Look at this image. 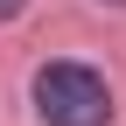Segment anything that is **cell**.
I'll list each match as a JSON object with an SVG mask.
<instances>
[{"instance_id":"6da1fadb","label":"cell","mask_w":126,"mask_h":126,"mask_svg":"<svg viewBox=\"0 0 126 126\" xmlns=\"http://www.w3.org/2000/svg\"><path fill=\"white\" fill-rule=\"evenodd\" d=\"M35 112L49 126H105L112 119V91L91 63H42L35 70Z\"/></svg>"},{"instance_id":"7a4b0ae2","label":"cell","mask_w":126,"mask_h":126,"mask_svg":"<svg viewBox=\"0 0 126 126\" xmlns=\"http://www.w3.org/2000/svg\"><path fill=\"white\" fill-rule=\"evenodd\" d=\"M28 7V0H0V21H14V14H21Z\"/></svg>"},{"instance_id":"3957f363","label":"cell","mask_w":126,"mask_h":126,"mask_svg":"<svg viewBox=\"0 0 126 126\" xmlns=\"http://www.w3.org/2000/svg\"><path fill=\"white\" fill-rule=\"evenodd\" d=\"M119 7H126V0H119Z\"/></svg>"}]
</instances>
